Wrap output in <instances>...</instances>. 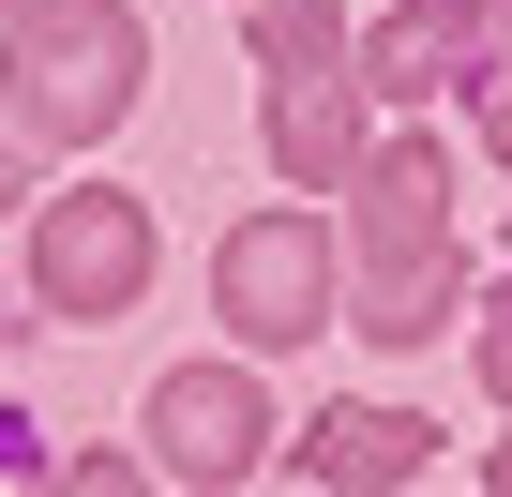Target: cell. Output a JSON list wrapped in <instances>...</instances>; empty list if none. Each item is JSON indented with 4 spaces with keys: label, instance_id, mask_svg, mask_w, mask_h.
<instances>
[{
    "label": "cell",
    "instance_id": "8",
    "mask_svg": "<svg viewBox=\"0 0 512 497\" xmlns=\"http://www.w3.org/2000/svg\"><path fill=\"white\" fill-rule=\"evenodd\" d=\"M452 302H467V257H422V272H362V332H377V347H422Z\"/></svg>",
    "mask_w": 512,
    "mask_h": 497
},
{
    "label": "cell",
    "instance_id": "13",
    "mask_svg": "<svg viewBox=\"0 0 512 497\" xmlns=\"http://www.w3.org/2000/svg\"><path fill=\"white\" fill-rule=\"evenodd\" d=\"M482 482H497V497H512V437H497V452H482Z\"/></svg>",
    "mask_w": 512,
    "mask_h": 497
},
{
    "label": "cell",
    "instance_id": "7",
    "mask_svg": "<svg viewBox=\"0 0 512 497\" xmlns=\"http://www.w3.org/2000/svg\"><path fill=\"white\" fill-rule=\"evenodd\" d=\"M437 467V422H407V407H332L317 437H302V482H332V497H362V482H422Z\"/></svg>",
    "mask_w": 512,
    "mask_h": 497
},
{
    "label": "cell",
    "instance_id": "14",
    "mask_svg": "<svg viewBox=\"0 0 512 497\" xmlns=\"http://www.w3.org/2000/svg\"><path fill=\"white\" fill-rule=\"evenodd\" d=\"M16 16H61V0H0V31H16Z\"/></svg>",
    "mask_w": 512,
    "mask_h": 497
},
{
    "label": "cell",
    "instance_id": "9",
    "mask_svg": "<svg viewBox=\"0 0 512 497\" xmlns=\"http://www.w3.org/2000/svg\"><path fill=\"white\" fill-rule=\"evenodd\" d=\"M241 16H256V46H272V76L347 61V16H332V0H241Z\"/></svg>",
    "mask_w": 512,
    "mask_h": 497
},
{
    "label": "cell",
    "instance_id": "12",
    "mask_svg": "<svg viewBox=\"0 0 512 497\" xmlns=\"http://www.w3.org/2000/svg\"><path fill=\"white\" fill-rule=\"evenodd\" d=\"M0 196H31V136L16 121H0Z\"/></svg>",
    "mask_w": 512,
    "mask_h": 497
},
{
    "label": "cell",
    "instance_id": "6",
    "mask_svg": "<svg viewBox=\"0 0 512 497\" xmlns=\"http://www.w3.org/2000/svg\"><path fill=\"white\" fill-rule=\"evenodd\" d=\"M272 166H287L302 196H332V181L362 166V106H347V61H302V76H272Z\"/></svg>",
    "mask_w": 512,
    "mask_h": 497
},
{
    "label": "cell",
    "instance_id": "5",
    "mask_svg": "<svg viewBox=\"0 0 512 497\" xmlns=\"http://www.w3.org/2000/svg\"><path fill=\"white\" fill-rule=\"evenodd\" d=\"M422 257H452V166L422 136H392L362 166V272H422Z\"/></svg>",
    "mask_w": 512,
    "mask_h": 497
},
{
    "label": "cell",
    "instance_id": "2",
    "mask_svg": "<svg viewBox=\"0 0 512 497\" xmlns=\"http://www.w3.org/2000/svg\"><path fill=\"white\" fill-rule=\"evenodd\" d=\"M211 302H226L241 347H317V332H332V226H317V211H256V226H226Z\"/></svg>",
    "mask_w": 512,
    "mask_h": 497
},
{
    "label": "cell",
    "instance_id": "1",
    "mask_svg": "<svg viewBox=\"0 0 512 497\" xmlns=\"http://www.w3.org/2000/svg\"><path fill=\"white\" fill-rule=\"evenodd\" d=\"M136 76H151V46H136V16L121 0H61V16H16V61H0V121L16 136H106L121 106H136Z\"/></svg>",
    "mask_w": 512,
    "mask_h": 497
},
{
    "label": "cell",
    "instance_id": "10",
    "mask_svg": "<svg viewBox=\"0 0 512 497\" xmlns=\"http://www.w3.org/2000/svg\"><path fill=\"white\" fill-rule=\"evenodd\" d=\"M407 31H422V61H482V46H512V0H407Z\"/></svg>",
    "mask_w": 512,
    "mask_h": 497
},
{
    "label": "cell",
    "instance_id": "3",
    "mask_svg": "<svg viewBox=\"0 0 512 497\" xmlns=\"http://www.w3.org/2000/svg\"><path fill=\"white\" fill-rule=\"evenodd\" d=\"M31 287H46V317H136L151 302V211L136 196H46Z\"/></svg>",
    "mask_w": 512,
    "mask_h": 497
},
{
    "label": "cell",
    "instance_id": "4",
    "mask_svg": "<svg viewBox=\"0 0 512 497\" xmlns=\"http://www.w3.org/2000/svg\"><path fill=\"white\" fill-rule=\"evenodd\" d=\"M256 452H272V392H256L241 362L151 377V467H166V482H241Z\"/></svg>",
    "mask_w": 512,
    "mask_h": 497
},
{
    "label": "cell",
    "instance_id": "11",
    "mask_svg": "<svg viewBox=\"0 0 512 497\" xmlns=\"http://www.w3.org/2000/svg\"><path fill=\"white\" fill-rule=\"evenodd\" d=\"M482 392H497V407H512V317H497V332H482Z\"/></svg>",
    "mask_w": 512,
    "mask_h": 497
}]
</instances>
